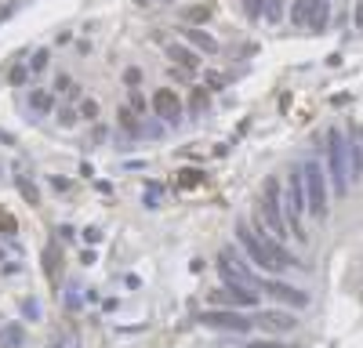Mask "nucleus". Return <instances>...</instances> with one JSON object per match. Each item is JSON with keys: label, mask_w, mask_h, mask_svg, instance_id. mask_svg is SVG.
Returning a JSON list of instances; mask_svg holds the SVG:
<instances>
[{"label": "nucleus", "mask_w": 363, "mask_h": 348, "mask_svg": "<svg viewBox=\"0 0 363 348\" xmlns=\"http://www.w3.org/2000/svg\"><path fill=\"white\" fill-rule=\"evenodd\" d=\"M330 25V0H313V15H309V25L313 33H323V29Z\"/></svg>", "instance_id": "nucleus-13"}, {"label": "nucleus", "mask_w": 363, "mask_h": 348, "mask_svg": "<svg viewBox=\"0 0 363 348\" xmlns=\"http://www.w3.org/2000/svg\"><path fill=\"white\" fill-rule=\"evenodd\" d=\"M84 240H87V243H102V232H99V228H87Z\"/></svg>", "instance_id": "nucleus-39"}, {"label": "nucleus", "mask_w": 363, "mask_h": 348, "mask_svg": "<svg viewBox=\"0 0 363 348\" xmlns=\"http://www.w3.org/2000/svg\"><path fill=\"white\" fill-rule=\"evenodd\" d=\"M55 91H62V95H77V83H73V76L58 73V80H55Z\"/></svg>", "instance_id": "nucleus-24"}, {"label": "nucleus", "mask_w": 363, "mask_h": 348, "mask_svg": "<svg viewBox=\"0 0 363 348\" xmlns=\"http://www.w3.org/2000/svg\"><path fill=\"white\" fill-rule=\"evenodd\" d=\"M15 185H18V192H22V199L29 203V207H40V192H37V185H33V182H29V178H22V174H18V178H15Z\"/></svg>", "instance_id": "nucleus-18"}, {"label": "nucleus", "mask_w": 363, "mask_h": 348, "mask_svg": "<svg viewBox=\"0 0 363 348\" xmlns=\"http://www.w3.org/2000/svg\"><path fill=\"white\" fill-rule=\"evenodd\" d=\"M207 18H211V8H207V4L186 8V22H207Z\"/></svg>", "instance_id": "nucleus-23"}, {"label": "nucleus", "mask_w": 363, "mask_h": 348, "mask_svg": "<svg viewBox=\"0 0 363 348\" xmlns=\"http://www.w3.org/2000/svg\"><path fill=\"white\" fill-rule=\"evenodd\" d=\"M182 37H186L196 51H203V54H218L222 51V44L215 40V37H211L207 33V29H196V25H186V29H182Z\"/></svg>", "instance_id": "nucleus-12"}, {"label": "nucleus", "mask_w": 363, "mask_h": 348, "mask_svg": "<svg viewBox=\"0 0 363 348\" xmlns=\"http://www.w3.org/2000/svg\"><path fill=\"white\" fill-rule=\"evenodd\" d=\"M244 348H284V341H277V337H258V341H247Z\"/></svg>", "instance_id": "nucleus-28"}, {"label": "nucleus", "mask_w": 363, "mask_h": 348, "mask_svg": "<svg viewBox=\"0 0 363 348\" xmlns=\"http://www.w3.org/2000/svg\"><path fill=\"white\" fill-rule=\"evenodd\" d=\"M116 116H120V127H124V131H131V134H138V131H142V127H138V120H135V109H120Z\"/></svg>", "instance_id": "nucleus-21"}, {"label": "nucleus", "mask_w": 363, "mask_h": 348, "mask_svg": "<svg viewBox=\"0 0 363 348\" xmlns=\"http://www.w3.org/2000/svg\"><path fill=\"white\" fill-rule=\"evenodd\" d=\"M44 269H48V276L55 279V247H48V250H44Z\"/></svg>", "instance_id": "nucleus-34"}, {"label": "nucleus", "mask_w": 363, "mask_h": 348, "mask_svg": "<svg viewBox=\"0 0 363 348\" xmlns=\"http://www.w3.org/2000/svg\"><path fill=\"white\" fill-rule=\"evenodd\" d=\"M284 211H287V225L294 232L298 243L309 240V232L301 228V214H309V196H306V178H301V163H294L287 170V185H284Z\"/></svg>", "instance_id": "nucleus-1"}, {"label": "nucleus", "mask_w": 363, "mask_h": 348, "mask_svg": "<svg viewBox=\"0 0 363 348\" xmlns=\"http://www.w3.org/2000/svg\"><path fill=\"white\" fill-rule=\"evenodd\" d=\"M80 261H84V265H95L99 257H95V250H84V254H80Z\"/></svg>", "instance_id": "nucleus-40"}, {"label": "nucleus", "mask_w": 363, "mask_h": 348, "mask_svg": "<svg viewBox=\"0 0 363 348\" xmlns=\"http://www.w3.org/2000/svg\"><path fill=\"white\" fill-rule=\"evenodd\" d=\"M211 301L215 305H225V308H255L258 305V294L251 286H222L211 294Z\"/></svg>", "instance_id": "nucleus-9"}, {"label": "nucleus", "mask_w": 363, "mask_h": 348, "mask_svg": "<svg viewBox=\"0 0 363 348\" xmlns=\"http://www.w3.org/2000/svg\"><path fill=\"white\" fill-rule=\"evenodd\" d=\"M309 15H313V0H294V4H291V25L306 29L309 25Z\"/></svg>", "instance_id": "nucleus-17"}, {"label": "nucleus", "mask_w": 363, "mask_h": 348, "mask_svg": "<svg viewBox=\"0 0 363 348\" xmlns=\"http://www.w3.org/2000/svg\"><path fill=\"white\" fill-rule=\"evenodd\" d=\"M323 149H327V178L330 185H335V196H345L349 192V138L338 131V127H330L323 134Z\"/></svg>", "instance_id": "nucleus-2"}, {"label": "nucleus", "mask_w": 363, "mask_h": 348, "mask_svg": "<svg viewBox=\"0 0 363 348\" xmlns=\"http://www.w3.org/2000/svg\"><path fill=\"white\" fill-rule=\"evenodd\" d=\"M124 83L128 87H138L142 83V69H124Z\"/></svg>", "instance_id": "nucleus-33"}, {"label": "nucleus", "mask_w": 363, "mask_h": 348, "mask_svg": "<svg viewBox=\"0 0 363 348\" xmlns=\"http://www.w3.org/2000/svg\"><path fill=\"white\" fill-rule=\"evenodd\" d=\"M255 323L265 330V334H287V330H294V312H280V308H262L258 315H255Z\"/></svg>", "instance_id": "nucleus-11"}, {"label": "nucleus", "mask_w": 363, "mask_h": 348, "mask_svg": "<svg viewBox=\"0 0 363 348\" xmlns=\"http://www.w3.org/2000/svg\"><path fill=\"white\" fill-rule=\"evenodd\" d=\"M80 116H84V120H99V102L95 98H84L80 102Z\"/></svg>", "instance_id": "nucleus-25"}, {"label": "nucleus", "mask_w": 363, "mask_h": 348, "mask_svg": "<svg viewBox=\"0 0 363 348\" xmlns=\"http://www.w3.org/2000/svg\"><path fill=\"white\" fill-rule=\"evenodd\" d=\"M352 22H356V29L363 33V0H356V8H352Z\"/></svg>", "instance_id": "nucleus-36"}, {"label": "nucleus", "mask_w": 363, "mask_h": 348, "mask_svg": "<svg viewBox=\"0 0 363 348\" xmlns=\"http://www.w3.org/2000/svg\"><path fill=\"white\" fill-rule=\"evenodd\" d=\"M200 323L211 330H233V334H247L255 327V319H247L240 308H203Z\"/></svg>", "instance_id": "nucleus-7"}, {"label": "nucleus", "mask_w": 363, "mask_h": 348, "mask_svg": "<svg viewBox=\"0 0 363 348\" xmlns=\"http://www.w3.org/2000/svg\"><path fill=\"white\" fill-rule=\"evenodd\" d=\"M149 105H153V112L160 116L164 124H178L182 120V98L171 91V87H160V91L149 98Z\"/></svg>", "instance_id": "nucleus-10"}, {"label": "nucleus", "mask_w": 363, "mask_h": 348, "mask_svg": "<svg viewBox=\"0 0 363 348\" xmlns=\"http://www.w3.org/2000/svg\"><path fill=\"white\" fill-rule=\"evenodd\" d=\"M22 312H26L29 319H40V301H33V298H26V301H22Z\"/></svg>", "instance_id": "nucleus-29"}, {"label": "nucleus", "mask_w": 363, "mask_h": 348, "mask_svg": "<svg viewBox=\"0 0 363 348\" xmlns=\"http://www.w3.org/2000/svg\"><path fill=\"white\" fill-rule=\"evenodd\" d=\"M200 182H203V170H193V167H186V170H182V178H178L182 189H193V185H200Z\"/></svg>", "instance_id": "nucleus-20"}, {"label": "nucleus", "mask_w": 363, "mask_h": 348, "mask_svg": "<svg viewBox=\"0 0 363 348\" xmlns=\"http://www.w3.org/2000/svg\"><path fill=\"white\" fill-rule=\"evenodd\" d=\"M131 109H138V112H145V98L135 91V87H131Z\"/></svg>", "instance_id": "nucleus-38"}, {"label": "nucleus", "mask_w": 363, "mask_h": 348, "mask_svg": "<svg viewBox=\"0 0 363 348\" xmlns=\"http://www.w3.org/2000/svg\"><path fill=\"white\" fill-rule=\"evenodd\" d=\"M138 4H157V0H138Z\"/></svg>", "instance_id": "nucleus-41"}, {"label": "nucleus", "mask_w": 363, "mask_h": 348, "mask_svg": "<svg viewBox=\"0 0 363 348\" xmlns=\"http://www.w3.org/2000/svg\"><path fill=\"white\" fill-rule=\"evenodd\" d=\"M258 214H262L265 228L277 240H287L291 236V232H287L291 225H287V211H284V185H280V178H265L262 199H258Z\"/></svg>", "instance_id": "nucleus-3"}, {"label": "nucleus", "mask_w": 363, "mask_h": 348, "mask_svg": "<svg viewBox=\"0 0 363 348\" xmlns=\"http://www.w3.org/2000/svg\"><path fill=\"white\" fill-rule=\"evenodd\" d=\"M80 341H77V334H58L55 341H51V348H77Z\"/></svg>", "instance_id": "nucleus-27"}, {"label": "nucleus", "mask_w": 363, "mask_h": 348, "mask_svg": "<svg viewBox=\"0 0 363 348\" xmlns=\"http://www.w3.org/2000/svg\"><path fill=\"white\" fill-rule=\"evenodd\" d=\"M244 8H247V18H251V22H258V18L265 15V0H247Z\"/></svg>", "instance_id": "nucleus-26"}, {"label": "nucleus", "mask_w": 363, "mask_h": 348, "mask_svg": "<svg viewBox=\"0 0 363 348\" xmlns=\"http://www.w3.org/2000/svg\"><path fill=\"white\" fill-rule=\"evenodd\" d=\"M167 58H174V66H182V69H196L200 66V58L189 51V47H182V44H167Z\"/></svg>", "instance_id": "nucleus-15"}, {"label": "nucleus", "mask_w": 363, "mask_h": 348, "mask_svg": "<svg viewBox=\"0 0 363 348\" xmlns=\"http://www.w3.org/2000/svg\"><path fill=\"white\" fill-rule=\"evenodd\" d=\"M284 4H287V0H265V22L269 25H280L284 22Z\"/></svg>", "instance_id": "nucleus-19"}, {"label": "nucleus", "mask_w": 363, "mask_h": 348, "mask_svg": "<svg viewBox=\"0 0 363 348\" xmlns=\"http://www.w3.org/2000/svg\"><path fill=\"white\" fill-rule=\"evenodd\" d=\"M301 178H306V196H309V214L313 218H327V170L320 167V160H301Z\"/></svg>", "instance_id": "nucleus-4"}, {"label": "nucleus", "mask_w": 363, "mask_h": 348, "mask_svg": "<svg viewBox=\"0 0 363 348\" xmlns=\"http://www.w3.org/2000/svg\"><path fill=\"white\" fill-rule=\"evenodd\" d=\"M44 66H48V51H37V54H33V62H29V69H33V73H40Z\"/></svg>", "instance_id": "nucleus-32"}, {"label": "nucleus", "mask_w": 363, "mask_h": 348, "mask_svg": "<svg viewBox=\"0 0 363 348\" xmlns=\"http://www.w3.org/2000/svg\"><path fill=\"white\" fill-rule=\"evenodd\" d=\"M77 290H80V286H69V294H66V305H69V308H80V294H77Z\"/></svg>", "instance_id": "nucleus-37"}, {"label": "nucleus", "mask_w": 363, "mask_h": 348, "mask_svg": "<svg viewBox=\"0 0 363 348\" xmlns=\"http://www.w3.org/2000/svg\"><path fill=\"white\" fill-rule=\"evenodd\" d=\"M236 243H240V250L247 254V261H251L255 269H262V272H277V265H272V257H269L262 236H258V232H255L247 221H236Z\"/></svg>", "instance_id": "nucleus-6"}, {"label": "nucleus", "mask_w": 363, "mask_h": 348, "mask_svg": "<svg viewBox=\"0 0 363 348\" xmlns=\"http://www.w3.org/2000/svg\"><path fill=\"white\" fill-rule=\"evenodd\" d=\"M29 109H33L37 116H48L55 109V95L51 91H40V87H37V91H29Z\"/></svg>", "instance_id": "nucleus-16"}, {"label": "nucleus", "mask_w": 363, "mask_h": 348, "mask_svg": "<svg viewBox=\"0 0 363 348\" xmlns=\"http://www.w3.org/2000/svg\"><path fill=\"white\" fill-rule=\"evenodd\" d=\"M29 73H33L29 66H15V69H11V83H15V87H18V83H26V76H29Z\"/></svg>", "instance_id": "nucleus-30"}, {"label": "nucleus", "mask_w": 363, "mask_h": 348, "mask_svg": "<svg viewBox=\"0 0 363 348\" xmlns=\"http://www.w3.org/2000/svg\"><path fill=\"white\" fill-rule=\"evenodd\" d=\"M142 199H145V207H149V211L160 207V185H157V182H149L145 192H142Z\"/></svg>", "instance_id": "nucleus-22"}, {"label": "nucleus", "mask_w": 363, "mask_h": 348, "mask_svg": "<svg viewBox=\"0 0 363 348\" xmlns=\"http://www.w3.org/2000/svg\"><path fill=\"white\" fill-rule=\"evenodd\" d=\"M58 124L73 127V124H77V112H73V109H58Z\"/></svg>", "instance_id": "nucleus-31"}, {"label": "nucleus", "mask_w": 363, "mask_h": 348, "mask_svg": "<svg viewBox=\"0 0 363 348\" xmlns=\"http://www.w3.org/2000/svg\"><path fill=\"white\" fill-rule=\"evenodd\" d=\"M258 286L265 290V294H272L277 301L291 305V308H309V301H313L306 290H298V286H291V283H284V279H262Z\"/></svg>", "instance_id": "nucleus-8"}, {"label": "nucleus", "mask_w": 363, "mask_h": 348, "mask_svg": "<svg viewBox=\"0 0 363 348\" xmlns=\"http://www.w3.org/2000/svg\"><path fill=\"white\" fill-rule=\"evenodd\" d=\"M203 109H207V95L196 87V95H193V112H203Z\"/></svg>", "instance_id": "nucleus-35"}, {"label": "nucleus", "mask_w": 363, "mask_h": 348, "mask_svg": "<svg viewBox=\"0 0 363 348\" xmlns=\"http://www.w3.org/2000/svg\"><path fill=\"white\" fill-rule=\"evenodd\" d=\"M0 348H26V327L22 323H4L0 327Z\"/></svg>", "instance_id": "nucleus-14"}, {"label": "nucleus", "mask_w": 363, "mask_h": 348, "mask_svg": "<svg viewBox=\"0 0 363 348\" xmlns=\"http://www.w3.org/2000/svg\"><path fill=\"white\" fill-rule=\"evenodd\" d=\"M218 276H222V283L225 286H258L262 283V276H255V269L244 261V254L240 250H233V247H225L222 254H218Z\"/></svg>", "instance_id": "nucleus-5"}]
</instances>
